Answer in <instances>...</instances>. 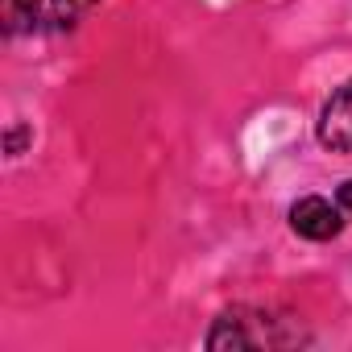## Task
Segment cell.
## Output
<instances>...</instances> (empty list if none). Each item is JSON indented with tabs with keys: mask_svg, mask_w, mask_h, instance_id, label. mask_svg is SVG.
I'll list each match as a JSON object with an SVG mask.
<instances>
[{
	"mask_svg": "<svg viewBox=\"0 0 352 352\" xmlns=\"http://www.w3.org/2000/svg\"><path fill=\"white\" fill-rule=\"evenodd\" d=\"M311 344V331L286 315V311H274V307H257V302H232L224 307L208 336H204V348L212 352H236V348H307Z\"/></svg>",
	"mask_w": 352,
	"mask_h": 352,
	"instance_id": "6da1fadb",
	"label": "cell"
},
{
	"mask_svg": "<svg viewBox=\"0 0 352 352\" xmlns=\"http://www.w3.org/2000/svg\"><path fill=\"white\" fill-rule=\"evenodd\" d=\"M344 224H348V216H344V208H340L336 199L302 195V199L290 204V232L302 236V241H315V245L336 241V236L344 232Z\"/></svg>",
	"mask_w": 352,
	"mask_h": 352,
	"instance_id": "7a4b0ae2",
	"label": "cell"
},
{
	"mask_svg": "<svg viewBox=\"0 0 352 352\" xmlns=\"http://www.w3.org/2000/svg\"><path fill=\"white\" fill-rule=\"evenodd\" d=\"M315 141L323 149H331V153L352 157V79L331 87V96L323 100L319 120H315Z\"/></svg>",
	"mask_w": 352,
	"mask_h": 352,
	"instance_id": "3957f363",
	"label": "cell"
},
{
	"mask_svg": "<svg viewBox=\"0 0 352 352\" xmlns=\"http://www.w3.org/2000/svg\"><path fill=\"white\" fill-rule=\"evenodd\" d=\"M42 0H0V25H5L9 38L17 34H34L42 30Z\"/></svg>",
	"mask_w": 352,
	"mask_h": 352,
	"instance_id": "277c9868",
	"label": "cell"
},
{
	"mask_svg": "<svg viewBox=\"0 0 352 352\" xmlns=\"http://www.w3.org/2000/svg\"><path fill=\"white\" fill-rule=\"evenodd\" d=\"M100 5V0H46V30H54V34H67V30H75L91 9Z\"/></svg>",
	"mask_w": 352,
	"mask_h": 352,
	"instance_id": "5b68a950",
	"label": "cell"
},
{
	"mask_svg": "<svg viewBox=\"0 0 352 352\" xmlns=\"http://www.w3.org/2000/svg\"><path fill=\"white\" fill-rule=\"evenodd\" d=\"M30 141H34V129H25V124H9L5 129V153L9 157H21Z\"/></svg>",
	"mask_w": 352,
	"mask_h": 352,
	"instance_id": "8992f818",
	"label": "cell"
},
{
	"mask_svg": "<svg viewBox=\"0 0 352 352\" xmlns=\"http://www.w3.org/2000/svg\"><path fill=\"white\" fill-rule=\"evenodd\" d=\"M336 204H340V208H344V216L352 220V179H344V183L336 187Z\"/></svg>",
	"mask_w": 352,
	"mask_h": 352,
	"instance_id": "52a82bcc",
	"label": "cell"
}]
</instances>
